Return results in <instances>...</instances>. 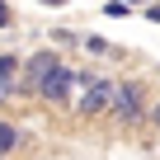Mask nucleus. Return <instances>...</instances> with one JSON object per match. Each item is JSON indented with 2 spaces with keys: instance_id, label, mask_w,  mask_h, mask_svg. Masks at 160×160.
<instances>
[{
  "instance_id": "1",
  "label": "nucleus",
  "mask_w": 160,
  "mask_h": 160,
  "mask_svg": "<svg viewBox=\"0 0 160 160\" xmlns=\"http://www.w3.org/2000/svg\"><path fill=\"white\" fill-rule=\"evenodd\" d=\"M113 94H118V85H113V80H80V90H75V108L94 118V113L113 108Z\"/></svg>"
},
{
  "instance_id": "2",
  "label": "nucleus",
  "mask_w": 160,
  "mask_h": 160,
  "mask_svg": "<svg viewBox=\"0 0 160 160\" xmlns=\"http://www.w3.org/2000/svg\"><path fill=\"white\" fill-rule=\"evenodd\" d=\"M75 90H80V85H75V75H71V71H66L61 61H57V66H52V71H47L42 80H38V94H42L47 104H57V99H71Z\"/></svg>"
},
{
  "instance_id": "3",
  "label": "nucleus",
  "mask_w": 160,
  "mask_h": 160,
  "mask_svg": "<svg viewBox=\"0 0 160 160\" xmlns=\"http://www.w3.org/2000/svg\"><path fill=\"white\" fill-rule=\"evenodd\" d=\"M113 113H118L122 122H137V118H141V90H137V85H118V94H113Z\"/></svg>"
},
{
  "instance_id": "4",
  "label": "nucleus",
  "mask_w": 160,
  "mask_h": 160,
  "mask_svg": "<svg viewBox=\"0 0 160 160\" xmlns=\"http://www.w3.org/2000/svg\"><path fill=\"white\" fill-rule=\"evenodd\" d=\"M52 66H57V57H52V52H38V57L28 61V71H24V85H28V90H38V80H42Z\"/></svg>"
},
{
  "instance_id": "5",
  "label": "nucleus",
  "mask_w": 160,
  "mask_h": 160,
  "mask_svg": "<svg viewBox=\"0 0 160 160\" xmlns=\"http://www.w3.org/2000/svg\"><path fill=\"white\" fill-rule=\"evenodd\" d=\"M14 141H19V132H14L10 122H0V155H5V151H14Z\"/></svg>"
},
{
  "instance_id": "6",
  "label": "nucleus",
  "mask_w": 160,
  "mask_h": 160,
  "mask_svg": "<svg viewBox=\"0 0 160 160\" xmlns=\"http://www.w3.org/2000/svg\"><path fill=\"white\" fill-rule=\"evenodd\" d=\"M14 75H19V61H14V57H0V80H5V85H10Z\"/></svg>"
},
{
  "instance_id": "7",
  "label": "nucleus",
  "mask_w": 160,
  "mask_h": 160,
  "mask_svg": "<svg viewBox=\"0 0 160 160\" xmlns=\"http://www.w3.org/2000/svg\"><path fill=\"white\" fill-rule=\"evenodd\" d=\"M5 99H10V85H5V80H0V104H5Z\"/></svg>"
},
{
  "instance_id": "8",
  "label": "nucleus",
  "mask_w": 160,
  "mask_h": 160,
  "mask_svg": "<svg viewBox=\"0 0 160 160\" xmlns=\"http://www.w3.org/2000/svg\"><path fill=\"white\" fill-rule=\"evenodd\" d=\"M5 24H10V10H5V5H0V28H5Z\"/></svg>"
},
{
  "instance_id": "9",
  "label": "nucleus",
  "mask_w": 160,
  "mask_h": 160,
  "mask_svg": "<svg viewBox=\"0 0 160 160\" xmlns=\"http://www.w3.org/2000/svg\"><path fill=\"white\" fill-rule=\"evenodd\" d=\"M151 118H155V122H160V104H155V108H151Z\"/></svg>"
},
{
  "instance_id": "10",
  "label": "nucleus",
  "mask_w": 160,
  "mask_h": 160,
  "mask_svg": "<svg viewBox=\"0 0 160 160\" xmlns=\"http://www.w3.org/2000/svg\"><path fill=\"white\" fill-rule=\"evenodd\" d=\"M42 5H61V0H42Z\"/></svg>"
},
{
  "instance_id": "11",
  "label": "nucleus",
  "mask_w": 160,
  "mask_h": 160,
  "mask_svg": "<svg viewBox=\"0 0 160 160\" xmlns=\"http://www.w3.org/2000/svg\"><path fill=\"white\" fill-rule=\"evenodd\" d=\"M127 5H137V0H127Z\"/></svg>"
}]
</instances>
